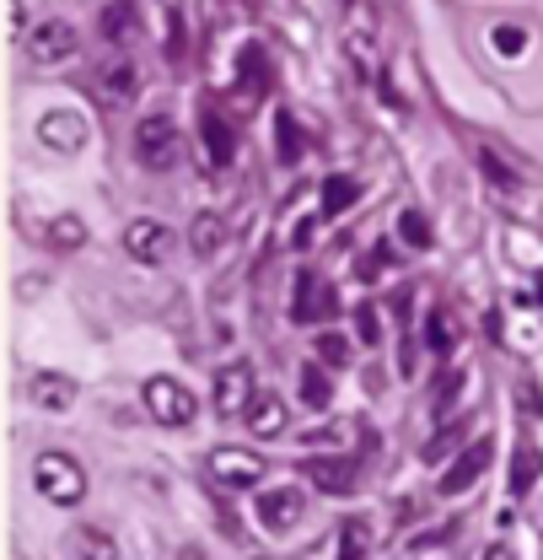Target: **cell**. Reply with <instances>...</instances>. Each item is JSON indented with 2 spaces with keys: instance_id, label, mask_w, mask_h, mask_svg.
Listing matches in <instances>:
<instances>
[{
  "instance_id": "obj_27",
  "label": "cell",
  "mask_w": 543,
  "mask_h": 560,
  "mask_svg": "<svg viewBox=\"0 0 543 560\" xmlns=\"http://www.w3.org/2000/svg\"><path fill=\"white\" fill-rule=\"evenodd\" d=\"M458 394H463V366H452V372L441 377V388H436V416H447Z\"/></svg>"
},
{
  "instance_id": "obj_24",
  "label": "cell",
  "mask_w": 543,
  "mask_h": 560,
  "mask_svg": "<svg viewBox=\"0 0 543 560\" xmlns=\"http://www.w3.org/2000/svg\"><path fill=\"white\" fill-rule=\"evenodd\" d=\"M399 237L409 248H430V221L420 210H399Z\"/></svg>"
},
{
  "instance_id": "obj_17",
  "label": "cell",
  "mask_w": 543,
  "mask_h": 560,
  "mask_svg": "<svg viewBox=\"0 0 543 560\" xmlns=\"http://www.w3.org/2000/svg\"><path fill=\"white\" fill-rule=\"evenodd\" d=\"M489 49H495L500 60H522V49H528V33H522L517 22H495V27H489Z\"/></svg>"
},
{
  "instance_id": "obj_32",
  "label": "cell",
  "mask_w": 543,
  "mask_h": 560,
  "mask_svg": "<svg viewBox=\"0 0 543 560\" xmlns=\"http://www.w3.org/2000/svg\"><path fill=\"white\" fill-rule=\"evenodd\" d=\"M280 145H285V151H280V162H296V156H302V151H296L302 140H296V130H291V119H280Z\"/></svg>"
},
{
  "instance_id": "obj_3",
  "label": "cell",
  "mask_w": 543,
  "mask_h": 560,
  "mask_svg": "<svg viewBox=\"0 0 543 560\" xmlns=\"http://www.w3.org/2000/svg\"><path fill=\"white\" fill-rule=\"evenodd\" d=\"M259 523L270 528V534H291L296 523H302V512H307V495L296 486H270V490H259Z\"/></svg>"
},
{
  "instance_id": "obj_25",
  "label": "cell",
  "mask_w": 543,
  "mask_h": 560,
  "mask_svg": "<svg viewBox=\"0 0 543 560\" xmlns=\"http://www.w3.org/2000/svg\"><path fill=\"white\" fill-rule=\"evenodd\" d=\"M49 243H55V248H81V243H86V226L70 221V215H60V221L49 226Z\"/></svg>"
},
{
  "instance_id": "obj_29",
  "label": "cell",
  "mask_w": 543,
  "mask_h": 560,
  "mask_svg": "<svg viewBox=\"0 0 543 560\" xmlns=\"http://www.w3.org/2000/svg\"><path fill=\"white\" fill-rule=\"evenodd\" d=\"M533 475H539V458L522 447V453H517V480H511V495H528V490H533Z\"/></svg>"
},
{
  "instance_id": "obj_6",
  "label": "cell",
  "mask_w": 543,
  "mask_h": 560,
  "mask_svg": "<svg viewBox=\"0 0 543 560\" xmlns=\"http://www.w3.org/2000/svg\"><path fill=\"white\" fill-rule=\"evenodd\" d=\"M210 475H215L221 486L248 490L264 480V458H259V453H243V447H215V453H210Z\"/></svg>"
},
{
  "instance_id": "obj_11",
  "label": "cell",
  "mask_w": 543,
  "mask_h": 560,
  "mask_svg": "<svg viewBox=\"0 0 543 560\" xmlns=\"http://www.w3.org/2000/svg\"><path fill=\"white\" fill-rule=\"evenodd\" d=\"M489 458H495V447H489V436H479L474 447H469V458H458V464L441 475V495H463V490H469L479 475L489 469Z\"/></svg>"
},
{
  "instance_id": "obj_16",
  "label": "cell",
  "mask_w": 543,
  "mask_h": 560,
  "mask_svg": "<svg viewBox=\"0 0 543 560\" xmlns=\"http://www.w3.org/2000/svg\"><path fill=\"white\" fill-rule=\"evenodd\" d=\"M355 436H361L355 420H334V425H312V431H302V447H340V453H350Z\"/></svg>"
},
{
  "instance_id": "obj_10",
  "label": "cell",
  "mask_w": 543,
  "mask_h": 560,
  "mask_svg": "<svg viewBox=\"0 0 543 560\" xmlns=\"http://www.w3.org/2000/svg\"><path fill=\"white\" fill-rule=\"evenodd\" d=\"M323 313H334V291L318 276H296V296H291V318L296 324H318Z\"/></svg>"
},
{
  "instance_id": "obj_19",
  "label": "cell",
  "mask_w": 543,
  "mask_h": 560,
  "mask_svg": "<svg viewBox=\"0 0 543 560\" xmlns=\"http://www.w3.org/2000/svg\"><path fill=\"white\" fill-rule=\"evenodd\" d=\"M355 200H361V184H355V178H344L340 173V178L323 184V215H344Z\"/></svg>"
},
{
  "instance_id": "obj_33",
  "label": "cell",
  "mask_w": 543,
  "mask_h": 560,
  "mask_svg": "<svg viewBox=\"0 0 543 560\" xmlns=\"http://www.w3.org/2000/svg\"><path fill=\"white\" fill-rule=\"evenodd\" d=\"M447 453H452V436H436V442H430V447H425L420 458H425V464H441Z\"/></svg>"
},
{
  "instance_id": "obj_30",
  "label": "cell",
  "mask_w": 543,
  "mask_h": 560,
  "mask_svg": "<svg viewBox=\"0 0 543 560\" xmlns=\"http://www.w3.org/2000/svg\"><path fill=\"white\" fill-rule=\"evenodd\" d=\"M355 335H361L366 346H377V340H382V318H377L371 307H361V313H355Z\"/></svg>"
},
{
  "instance_id": "obj_18",
  "label": "cell",
  "mask_w": 543,
  "mask_h": 560,
  "mask_svg": "<svg viewBox=\"0 0 543 560\" xmlns=\"http://www.w3.org/2000/svg\"><path fill=\"white\" fill-rule=\"evenodd\" d=\"M97 92H103V97H130V92H135V66H130V60L103 66V75H97Z\"/></svg>"
},
{
  "instance_id": "obj_13",
  "label": "cell",
  "mask_w": 543,
  "mask_h": 560,
  "mask_svg": "<svg viewBox=\"0 0 543 560\" xmlns=\"http://www.w3.org/2000/svg\"><path fill=\"white\" fill-rule=\"evenodd\" d=\"M307 480L318 490H329V495H340L355 480V464H350V453H340V458H307Z\"/></svg>"
},
{
  "instance_id": "obj_2",
  "label": "cell",
  "mask_w": 543,
  "mask_h": 560,
  "mask_svg": "<svg viewBox=\"0 0 543 560\" xmlns=\"http://www.w3.org/2000/svg\"><path fill=\"white\" fill-rule=\"evenodd\" d=\"M140 399H145L151 420H162V425H189L194 410H200V399H194L178 377H151V383L140 388Z\"/></svg>"
},
{
  "instance_id": "obj_31",
  "label": "cell",
  "mask_w": 543,
  "mask_h": 560,
  "mask_svg": "<svg viewBox=\"0 0 543 560\" xmlns=\"http://www.w3.org/2000/svg\"><path fill=\"white\" fill-rule=\"evenodd\" d=\"M318 355H323V361H334V366H340L344 355H350V346H344L340 335H323V340H318Z\"/></svg>"
},
{
  "instance_id": "obj_8",
  "label": "cell",
  "mask_w": 543,
  "mask_h": 560,
  "mask_svg": "<svg viewBox=\"0 0 543 560\" xmlns=\"http://www.w3.org/2000/svg\"><path fill=\"white\" fill-rule=\"evenodd\" d=\"M27 399H33V410H44V416H66V410H75V383H70L66 372H33Z\"/></svg>"
},
{
  "instance_id": "obj_4",
  "label": "cell",
  "mask_w": 543,
  "mask_h": 560,
  "mask_svg": "<svg viewBox=\"0 0 543 560\" xmlns=\"http://www.w3.org/2000/svg\"><path fill=\"white\" fill-rule=\"evenodd\" d=\"M135 151H140V167H173L178 162V130L173 119H140L135 130Z\"/></svg>"
},
{
  "instance_id": "obj_26",
  "label": "cell",
  "mask_w": 543,
  "mask_h": 560,
  "mask_svg": "<svg viewBox=\"0 0 543 560\" xmlns=\"http://www.w3.org/2000/svg\"><path fill=\"white\" fill-rule=\"evenodd\" d=\"M366 545H371V523H366V517H350V523H344V556H361V550H366Z\"/></svg>"
},
{
  "instance_id": "obj_9",
  "label": "cell",
  "mask_w": 543,
  "mask_h": 560,
  "mask_svg": "<svg viewBox=\"0 0 543 560\" xmlns=\"http://www.w3.org/2000/svg\"><path fill=\"white\" fill-rule=\"evenodd\" d=\"M167 237H173V232H167L162 221H145V215H140V221L125 226V254L140 259V265H162V259H167Z\"/></svg>"
},
{
  "instance_id": "obj_21",
  "label": "cell",
  "mask_w": 543,
  "mask_h": 560,
  "mask_svg": "<svg viewBox=\"0 0 543 560\" xmlns=\"http://www.w3.org/2000/svg\"><path fill=\"white\" fill-rule=\"evenodd\" d=\"M221 232H226V226H221V215H200V221H194V226H189V248H194V254H215V248H221Z\"/></svg>"
},
{
  "instance_id": "obj_12",
  "label": "cell",
  "mask_w": 543,
  "mask_h": 560,
  "mask_svg": "<svg viewBox=\"0 0 543 560\" xmlns=\"http://www.w3.org/2000/svg\"><path fill=\"white\" fill-rule=\"evenodd\" d=\"M38 140H44L49 151H81V145H86V125H81L75 114H49V119L38 125Z\"/></svg>"
},
{
  "instance_id": "obj_7",
  "label": "cell",
  "mask_w": 543,
  "mask_h": 560,
  "mask_svg": "<svg viewBox=\"0 0 543 560\" xmlns=\"http://www.w3.org/2000/svg\"><path fill=\"white\" fill-rule=\"evenodd\" d=\"M27 55H33V66H66V60H75V27L70 22H38L33 38H27Z\"/></svg>"
},
{
  "instance_id": "obj_23",
  "label": "cell",
  "mask_w": 543,
  "mask_h": 560,
  "mask_svg": "<svg viewBox=\"0 0 543 560\" xmlns=\"http://www.w3.org/2000/svg\"><path fill=\"white\" fill-rule=\"evenodd\" d=\"M329 394H334V388H329L323 366H302V399H307L312 410H323V405H329Z\"/></svg>"
},
{
  "instance_id": "obj_22",
  "label": "cell",
  "mask_w": 543,
  "mask_h": 560,
  "mask_svg": "<svg viewBox=\"0 0 543 560\" xmlns=\"http://www.w3.org/2000/svg\"><path fill=\"white\" fill-rule=\"evenodd\" d=\"M103 33H108V38H130V33H135V5H130V0L108 5V11H103Z\"/></svg>"
},
{
  "instance_id": "obj_28",
  "label": "cell",
  "mask_w": 543,
  "mask_h": 560,
  "mask_svg": "<svg viewBox=\"0 0 543 560\" xmlns=\"http://www.w3.org/2000/svg\"><path fill=\"white\" fill-rule=\"evenodd\" d=\"M425 340H430L436 355H447V350H452V318H447V313H436V318H430V329H425Z\"/></svg>"
},
{
  "instance_id": "obj_20",
  "label": "cell",
  "mask_w": 543,
  "mask_h": 560,
  "mask_svg": "<svg viewBox=\"0 0 543 560\" xmlns=\"http://www.w3.org/2000/svg\"><path fill=\"white\" fill-rule=\"evenodd\" d=\"M70 550H81V556H97V560H114V556H119V545H114L103 528H75V534H70Z\"/></svg>"
},
{
  "instance_id": "obj_1",
  "label": "cell",
  "mask_w": 543,
  "mask_h": 560,
  "mask_svg": "<svg viewBox=\"0 0 543 560\" xmlns=\"http://www.w3.org/2000/svg\"><path fill=\"white\" fill-rule=\"evenodd\" d=\"M33 486L44 501H55V506H75L81 495H86V475H81V464L60 453V447H49V453H38L33 458Z\"/></svg>"
},
{
  "instance_id": "obj_14",
  "label": "cell",
  "mask_w": 543,
  "mask_h": 560,
  "mask_svg": "<svg viewBox=\"0 0 543 560\" xmlns=\"http://www.w3.org/2000/svg\"><path fill=\"white\" fill-rule=\"evenodd\" d=\"M248 431L253 436H280L285 431V399L280 394H259V399H248Z\"/></svg>"
},
{
  "instance_id": "obj_15",
  "label": "cell",
  "mask_w": 543,
  "mask_h": 560,
  "mask_svg": "<svg viewBox=\"0 0 543 560\" xmlns=\"http://www.w3.org/2000/svg\"><path fill=\"white\" fill-rule=\"evenodd\" d=\"M200 136H204L210 162H215V167H226V162H232V130H226V119H221L215 108H204L200 114Z\"/></svg>"
},
{
  "instance_id": "obj_5",
  "label": "cell",
  "mask_w": 543,
  "mask_h": 560,
  "mask_svg": "<svg viewBox=\"0 0 543 560\" xmlns=\"http://www.w3.org/2000/svg\"><path fill=\"white\" fill-rule=\"evenodd\" d=\"M248 399H253V366H248V361L221 366V372H215V416L237 420L248 410Z\"/></svg>"
}]
</instances>
